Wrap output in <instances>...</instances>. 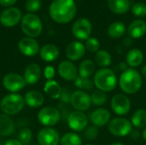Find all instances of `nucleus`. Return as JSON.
<instances>
[{"mask_svg":"<svg viewBox=\"0 0 146 145\" xmlns=\"http://www.w3.org/2000/svg\"><path fill=\"white\" fill-rule=\"evenodd\" d=\"M76 9L74 0H54L50 5L49 13L53 21L64 24L74 19Z\"/></svg>","mask_w":146,"mask_h":145,"instance_id":"obj_1","label":"nucleus"},{"mask_svg":"<svg viewBox=\"0 0 146 145\" xmlns=\"http://www.w3.org/2000/svg\"><path fill=\"white\" fill-rule=\"evenodd\" d=\"M143 79L139 71L129 68L122 72L119 78V86L121 90L128 95L139 92L142 87Z\"/></svg>","mask_w":146,"mask_h":145,"instance_id":"obj_2","label":"nucleus"},{"mask_svg":"<svg viewBox=\"0 0 146 145\" xmlns=\"http://www.w3.org/2000/svg\"><path fill=\"white\" fill-rule=\"evenodd\" d=\"M93 83L96 88L104 92L114 91L118 84L115 72L110 68H100L93 76Z\"/></svg>","mask_w":146,"mask_h":145,"instance_id":"obj_3","label":"nucleus"},{"mask_svg":"<svg viewBox=\"0 0 146 145\" xmlns=\"http://www.w3.org/2000/svg\"><path fill=\"white\" fill-rule=\"evenodd\" d=\"M25 104L24 97L17 93H11L3 97L0 102L1 111L7 115H15L20 113Z\"/></svg>","mask_w":146,"mask_h":145,"instance_id":"obj_4","label":"nucleus"},{"mask_svg":"<svg viewBox=\"0 0 146 145\" xmlns=\"http://www.w3.org/2000/svg\"><path fill=\"white\" fill-rule=\"evenodd\" d=\"M42 28V22L36 15L28 13L23 16L21 20V29L29 38L38 37L41 33Z\"/></svg>","mask_w":146,"mask_h":145,"instance_id":"obj_5","label":"nucleus"},{"mask_svg":"<svg viewBox=\"0 0 146 145\" xmlns=\"http://www.w3.org/2000/svg\"><path fill=\"white\" fill-rule=\"evenodd\" d=\"M109 132L115 137H126L133 131V125L130 121L123 117L113 118L108 126Z\"/></svg>","mask_w":146,"mask_h":145,"instance_id":"obj_6","label":"nucleus"},{"mask_svg":"<svg viewBox=\"0 0 146 145\" xmlns=\"http://www.w3.org/2000/svg\"><path fill=\"white\" fill-rule=\"evenodd\" d=\"M61 120V114L59 110L53 107L43 108L38 113V121L40 124L46 127L56 126Z\"/></svg>","mask_w":146,"mask_h":145,"instance_id":"obj_7","label":"nucleus"},{"mask_svg":"<svg viewBox=\"0 0 146 145\" xmlns=\"http://www.w3.org/2000/svg\"><path fill=\"white\" fill-rule=\"evenodd\" d=\"M110 107L115 115L123 116L131 110V101L126 94L118 93L112 97Z\"/></svg>","mask_w":146,"mask_h":145,"instance_id":"obj_8","label":"nucleus"},{"mask_svg":"<svg viewBox=\"0 0 146 145\" xmlns=\"http://www.w3.org/2000/svg\"><path fill=\"white\" fill-rule=\"evenodd\" d=\"M71 105L77 111H86L92 106V98L86 91L78 90L72 93L70 98Z\"/></svg>","mask_w":146,"mask_h":145,"instance_id":"obj_9","label":"nucleus"},{"mask_svg":"<svg viewBox=\"0 0 146 145\" xmlns=\"http://www.w3.org/2000/svg\"><path fill=\"white\" fill-rule=\"evenodd\" d=\"M26 84L24 77L15 73H9L5 74L3 79V87L12 93L21 91L25 87Z\"/></svg>","mask_w":146,"mask_h":145,"instance_id":"obj_10","label":"nucleus"},{"mask_svg":"<svg viewBox=\"0 0 146 145\" xmlns=\"http://www.w3.org/2000/svg\"><path fill=\"white\" fill-rule=\"evenodd\" d=\"M92 31V26L89 20L86 18L78 19L72 26L74 36L79 40H86L90 38Z\"/></svg>","mask_w":146,"mask_h":145,"instance_id":"obj_11","label":"nucleus"},{"mask_svg":"<svg viewBox=\"0 0 146 145\" xmlns=\"http://www.w3.org/2000/svg\"><path fill=\"white\" fill-rule=\"evenodd\" d=\"M88 125V118L84 112L74 111L68 116V126L74 132L84 131Z\"/></svg>","mask_w":146,"mask_h":145,"instance_id":"obj_12","label":"nucleus"},{"mask_svg":"<svg viewBox=\"0 0 146 145\" xmlns=\"http://www.w3.org/2000/svg\"><path fill=\"white\" fill-rule=\"evenodd\" d=\"M37 140L39 145H58L61 138L56 130L51 127H45L39 131Z\"/></svg>","mask_w":146,"mask_h":145,"instance_id":"obj_13","label":"nucleus"},{"mask_svg":"<svg viewBox=\"0 0 146 145\" xmlns=\"http://www.w3.org/2000/svg\"><path fill=\"white\" fill-rule=\"evenodd\" d=\"M21 18V12L19 9L10 7L3 10L0 15L1 23L7 27H11L19 23Z\"/></svg>","mask_w":146,"mask_h":145,"instance_id":"obj_14","label":"nucleus"},{"mask_svg":"<svg viewBox=\"0 0 146 145\" xmlns=\"http://www.w3.org/2000/svg\"><path fill=\"white\" fill-rule=\"evenodd\" d=\"M18 49L26 56H34L39 52V44L33 38H23L18 44Z\"/></svg>","mask_w":146,"mask_h":145,"instance_id":"obj_15","label":"nucleus"},{"mask_svg":"<svg viewBox=\"0 0 146 145\" xmlns=\"http://www.w3.org/2000/svg\"><path fill=\"white\" fill-rule=\"evenodd\" d=\"M59 75L65 80L74 81L78 77V68L71 61L65 60L60 62L57 68Z\"/></svg>","mask_w":146,"mask_h":145,"instance_id":"obj_16","label":"nucleus"},{"mask_svg":"<svg viewBox=\"0 0 146 145\" xmlns=\"http://www.w3.org/2000/svg\"><path fill=\"white\" fill-rule=\"evenodd\" d=\"M90 121L96 127H102L110 123L111 121V114L107 109L98 108L91 114Z\"/></svg>","mask_w":146,"mask_h":145,"instance_id":"obj_17","label":"nucleus"},{"mask_svg":"<svg viewBox=\"0 0 146 145\" xmlns=\"http://www.w3.org/2000/svg\"><path fill=\"white\" fill-rule=\"evenodd\" d=\"M86 53L85 45L80 41L71 42L66 49V56L69 61H79L80 60Z\"/></svg>","mask_w":146,"mask_h":145,"instance_id":"obj_18","label":"nucleus"},{"mask_svg":"<svg viewBox=\"0 0 146 145\" xmlns=\"http://www.w3.org/2000/svg\"><path fill=\"white\" fill-rule=\"evenodd\" d=\"M23 77H24V79L27 84H28V85L36 84L41 77L40 67L36 63L29 64L25 69Z\"/></svg>","mask_w":146,"mask_h":145,"instance_id":"obj_19","label":"nucleus"},{"mask_svg":"<svg viewBox=\"0 0 146 145\" xmlns=\"http://www.w3.org/2000/svg\"><path fill=\"white\" fill-rule=\"evenodd\" d=\"M129 36L133 38H140L146 33V22L143 20H134L127 28Z\"/></svg>","mask_w":146,"mask_h":145,"instance_id":"obj_20","label":"nucleus"},{"mask_svg":"<svg viewBox=\"0 0 146 145\" xmlns=\"http://www.w3.org/2000/svg\"><path fill=\"white\" fill-rule=\"evenodd\" d=\"M25 103H27L31 108H38L43 105L44 102V95L38 91H29L26 93Z\"/></svg>","mask_w":146,"mask_h":145,"instance_id":"obj_21","label":"nucleus"},{"mask_svg":"<svg viewBox=\"0 0 146 145\" xmlns=\"http://www.w3.org/2000/svg\"><path fill=\"white\" fill-rule=\"evenodd\" d=\"M39 54L43 61L48 62H53L59 56V49L52 44H48L41 48Z\"/></svg>","mask_w":146,"mask_h":145,"instance_id":"obj_22","label":"nucleus"},{"mask_svg":"<svg viewBox=\"0 0 146 145\" xmlns=\"http://www.w3.org/2000/svg\"><path fill=\"white\" fill-rule=\"evenodd\" d=\"M144 61V54L139 49H132L126 56V62L131 68H135L142 64Z\"/></svg>","mask_w":146,"mask_h":145,"instance_id":"obj_23","label":"nucleus"},{"mask_svg":"<svg viewBox=\"0 0 146 145\" xmlns=\"http://www.w3.org/2000/svg\"><path fill=\"white\" fill-rule=\"evenodd\" d=\"M15 130L13 120L7 115H0V135L10 136Z\"/></svg>","mask_w":146,"mask_h":145,"instance_id":"obj_24","label":"nucleus"},{"mask_svg":"<svg viewBox=\"0 0 146 145\" xmlns=\"http://www.w3.org/2000/svg\"><path fill=\"white\" fill-rule=\"evenodd\" d=\"M44 93L51 99H58L61 97L62 89L61 85L55 80H48L44 86Z\"/></svg>","mask_w":146,"mask_h":145,"instance_id":"obj_25","label":"nucleus"},{"mask_svg":"<svg viewBox=\"0 0 146 145\" xmlns=\"http://www.w3.org/2000/svg\"><path fill=\"white\" fill-rule=\"evenodd\" d=\"M108 6L115 14L122 15L129 10L130 2L129 0H108Z\"/></svg>","mask_w":146,"mask_h":145,"instance_id":"obj_26","label":"nucleus"},{"mask_svg":"<svg viewBox=\"0 0 146 145\" xmlns=\"http://www.w3.org/2000/svg\"><path fill=\"white\" fill-rule=\"evenodd\" d=\"M96 71V65L93 61L90 59H86L82 61L79 66L78 73L79 76L83 78H90L94 74Z\"/></svg>","mask_w":146,"mask_h":145,"instance_id":"obj_27","label":"nucleus"},{"mask_svg":"<svg viewBox=\"0 0 146 145\" xmlns=\"http://www.w3.org/2000/svg\"><path fill=\"white\" fill-rule=\"evenodd\" d=\"M131 123L134 127L138 129L146 127V109H137L133 114V116L131 118Z\"/></svg>","mask_w":146,"mask_h":145,"instance_id":"obj_28","label":"nucleus"},{"mask_svg":"<svg viewBox=\"0 0 146 145\" xmlns=\"http://www.w3.org/2000/svg\"><path fill=\"white\" fill-rule=\"evenodd\" d=\"M111 62H112L111 55L107 50H99L95 54V62L101 68H108L111 64Z\"/></svg>","mask_w":146,"mask_h":145,"instance_id":"obj_29","label":"nucleus"},{"mask_svg":"<svg viewBox=\"0 0 146 145\" xmlns=\"http://www.w3.org/2000/svg\"><path fill=\"white\" fill-rule=\"evenodd\" d=\"M126 32V26L121 21H115L110 25L108 28V34L112 38H121Z\"/></svg>","mask_w":146,"mask_h":145,"instance_id":"obj_30","label":"nucleus"},{"mask_svg":"<svg viewBox=\"0 0 146 145\" xmlns=\"http://www.w3.org/2000/svg\"><path fill=\"white\" fill-rule=\"evenodd\" d=\"M60 144L61 145H83V141L77 133L68 132L61 138Z\"/></svg>","mask_w":146,"mask_h":145,"instance_id":"obj_31","label":"nucleus"},{"mask_svg":"<svg viewBox=\"0 0 146 145\" xmlns=\"http://www.w3.org/2000/svg\"><path fill=\"white\" fill-rule=\"evenodd\" d=\"M74 85L81 91H92L93 89L94 83L90 79V78H83L78 75L74 80Z\"/></svg>","mask_w":146,"mask_h":145,"instance_id":"obj_32","label":"nucleus"},{"mask_svg":"<svg viewBox=\"0 0 146 145\" xmlns=\"http://www.w3.org/2000/svg\"><path fill=\"white\" fill-rule=\"evenodd\" d=\"M92 103L95 106H103L107 102V95L105 92L97 90L92 92L91 95Z\"/></svg>","mask_w":146,"mask_h":145,"instance_id":"obj_33","label":"nucleus"},{"mask_svg":"<svg viewBox=\"0 0 146 145\" xmlns=\"http://www.w3.org/2000/svg\"><path fill=\"white\" fill-rule=\"evenodd\" d=\"M86 50H87L91 53H97L99 50L100 48V43L96 38H89L88 39L86 40V44H85Z\"/></svg>","mask_w":146,"mask_h":145,"instance_id":"obj_34","label":"nucleus"},{"mask_svg":"<svg viewBox=\"0 0 146 145\" xmlns=\"http://www.w3.org/2000/svg\"><path fill=\"white\" fill-rule=\"evenodd\" d=\"M32 138H33V133L31 130L28 128L22 129L18 135V140L22 144V145H30Z\"/></svg>","mask_w":146,"mask_h":145,"instance_id":"obj_35","label":"nucleus"},{"mask_svg":"<svg viewBox=\"0 0 146 145\" xmlns=\"http://www.w3.org/2000/svg\"><path fill=\"white\" fill-rule=\"evenodd\" d=\"M132 13L138 17H144L146 15V4L145 3L139 2L133 4Z\"/></svg>","mask_w":146,"mask_h":145,"instance_id":"obj_36","label":"nucleus"},{"mask_svg":"<svg viewBox=\"0 0 146 145\" xmlns=\"http://www.w3.org/2000/svg\"><path fill=\"white\" fill-rule=\"evenodd\" d=\"M98 127H96L95 126H88L85 129V138L87 140H90V141H93L95 140L98 136Z\"/></svg>","mask_w":146,"mask_h":145,"instance_id":"obj_37","label":"nucleus"},{"mask_svg":"<svg viewBox=\"0 0 146 145\" xmlns=\"http://www.w3.org/2000/svg\"><path fill=\"white\" fill-rule=\"evenodd\" d=\"M40 6H41L40 0H27L26 2V9L32 14L33 12L38 11Z\"/></svg>","mask_w":146,"mask_h":145,"instance_id":"obj_38","label":"nucleus"},{"mask_svg":"<svg viewBox=\"0 0 146 145\" xmlns=\"http://www.w3.org/2000/svg\"><path fill=\"white\" fill-rule=\"evenodd\" d=\"M44 77L46 79L52 80V79L54 78V76L56 74L55 68L52 66H46L44 70Z\"/></svg>","mask_w":146,"mask_h":145,"instance_id":"obj_39","label":"nucleus"},{"mask_svg":"<svg viewBox=\"0 0 146 145\" xmlns=\"http://www.w3.org/2000/svg\"><path fill=\"white\" fill-rule=\"evenodd\" d=\"M71 95H72V93H68V91H66V90H64V89H63L60 98H62V100L63 102L68 103V102H70Z\"/></svg>","mask_w":146,"mask_h":145,"instance_id":"obj_40","label":"nucleus"},{"mask_svg":"<svg viewBox=\"0 0 146 145\" xmlns=\"http://www.w3.org/2000/svg\"><path fill=\"white\" fill-rule=\"evenodd\" d=\"M16 0H0V4L3 7H11L15 3Z\"/></svg>","mask_w":146,"mask_h":145,"instance_id":"obj_41","label":"nucleus"},{"mask_svg":"<svg viewBox=\"0 0 146 145\" xmlns=\"http://www.w3.org/2000/svg\"><path fill=\"white\" fill-rule=\"evenodd\" d=\"M3 145H22V144L18 139H9L4 142Z\"/></svg>","mask_w":146,"mask_h":145,"instance_id":"obj_42","label":"nucleus"},{"mask_svg":"<svg viewBox=\"0 0 146 145\" xmlns=\"http://www.w3.org/2000/svg\"><path fill=\"white\" fill-rule=\"evenodd\" d=\"M129 135H131V138L133 140H137L140 137V133L138 130H133Z\"/></svg>","mask_w":146,"mask_h":145,"instance_id":"obj_43","label":"nucleus"},{"mask_svg":"<svg viewBox=\"0 0 146 145\" xmlns=\"http://www.w3.org/2000/svg\"><path fill=\"white\" fill-rule=\"evenodd\" d=\"M119 68H121V70L122 71V72H124V71H126L127 69H128L129 68H128V65H127V63L126 62H121L120 63V65H119Z\"/></svg>","mask_w":146,"mask_h":145,"instance_id":"obj_44","label":"nucleus"},{"mask_svg":"<svg viewBox=\"0 0 146 145\" xmlns=\"http://www.w3.org/2000/svg\"><path fill=\"white\" fill-rule=\"evenodd\" d=\"M141 74L146 79V65L143 67V68H142V70H141Z\"/></svg>","mask_w":146,"mask_h":145,"instance_id":"obj_45","label":"nucleus"},{"mask_svg":"<svg viewBox=\"0 0 146 145\" xmlns=\"http://www.w3.org/2000/svg\"><path fill=\"white\" fill-rule=\"evenodd\" d=\"M142 138H143V139L146 141V127L144 128V131H143V132H142Z\"/></svg>","mask_w":146,"mask_h":145,"instance_id":"obj_46","label":"nucleus"},{"mask_svg":"<svg viewBox=\"0 0 146 145\" xmlns=\"http://www.w3.org/2000/svg\"><path fill=\"white\" fill-rule=\"evenodd\" d=\"M110 145H125L123 144L122 143H119V142H116V143H114V144H111Z\"/></svg>","mask_w":146,"mask_h":145,"instance_id":"obj_47","label":"nucleus"},{"mask_svg":"<svg viewBox=\"0 0 146 145\" xmlns=\"http://www.w3.org/2000/svg\"><path fill=\"white\" fill-rule=\"evenodd\" d=\"M3 144H4V143H3L2 140H0V145H3Z\"/></svg>","mask_w":146,"mask_h":145,"instance_id":"obj_48","label":"nucleus"},{"mask_svg":"<svg viewBox=\"0 0 146 145\" xmlns=\"http://www.w3.org/2000/svg\"><path fill=\"white\" fill-rule=\"evenodd\" d=\"M85 145H94V144H85Z\"/></svg>","mask_w":146,"mask_h":145,"instance_id":"obj_49","label":"nucleus"},{"mask_svg":"<svg viewBox=\"0 0 146 145\" xmlns=\"http://www.w3.org/2000/svg\"><path fill=\"white\" fill-rule=\"evenodd\" d=\"M31 145H37V144H31Z\"/></svg>","mask_w":146,"mask_h":145,"instance_id":"obj_50","label":"nucleus"},{"mask_svg":"<svg viewBox=\"0 0 146 145\" xmlns=\"http://www.w3.org/2000/svg\"></svg>","mask_w":146,"mask_h":145,"instance_id":"obj_51","label":"nucleus"}]
</instances>
